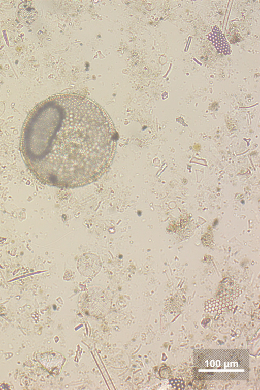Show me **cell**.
Segmentation results:
<instances>
[{
  "mask_svg": "<svg viewBox=\"0 0 260 390\" xmlns=\"http://www.w3.org/2000/svg\"><path fill=\"white\" fill-rule=\"evenodd\" d=\"M117 133L107 112L84 96L60 94L27 118L21 147L26 164L44 183L76 188L92 183L114 159Z\"/></svg>",
  "mask_w": 260,
  "mask_h": 390,
  "instance_id": "obj_1",
  "label": "cell"
},
{
  "mask_svg": "<svg viewBox=\"0 0 260 390\" xmlns=\"http://www.w3.org/2000/svg\"><path fill=\"white\" fill-rule=\"evenodd\" d=\"M80 305L85 314L94 317H103L110 310V297L103 287H89L83 292Z\"/></svg>",
  "mask_w": 260,
  "mask_h": 390,
  "instance_id": "obj_2",
  "label": "cell"
},
{
  "mask_svg": "<svg viewBox=\"0 0 260 390\" xmlns=\"http://www.w3.org/2000/svg\"><path fill=\"white\" fill-rule=\"evenodd\" d=\"M78 272L85 277H93L100 272L101 262L100 257L91 253L81 255L77 263Z\"/></svg>",
  "mask_w": 260,
  "mask_h": 390,
  "instance_id": "obj_3",
  "label": "cell"
},
{
  "mask_svg": "<svg viewBox=\"0 0 260 390\" xmlns=\"http://www.w3.org/2000/svg\"><path fill=\"white\" fill-rule=\"evenodd\" d=\"M208 39L211 42L217 51L225 55L232 53L230 45L224 34L217 25L214 26L208 35Z\"/></svg>",
  "mask_w": 260,
  "mask_h": 390,
  "instance_id": "obj_4",
  "label": "cell"
},
{
  "mask_svg": "<svg viewBox=\"0 0 260 390\" xmlns=\"http://www.w3.org/2000/svg\"><path fill=\"white\" fill-rule=\"evenodd\" d=\"M18 17L21 22L25 24H32L37 17V12L31 1H25L19 5Z\"/></svg>",
  "mask_w": 260,
  "mask_h": 390,
  "instance_id": "obj_5",
  "label": "cell"
},
{
  "mask_svg": "<svg viewBox=\"0 0 260 390\" xmlns=\"http://www.w3.org/2000/svg\"><path fill=\"white\" fill-rule=\"evenodd\" d=\"M239 286L229 278H226L221 282L219 286L218 295L223 299L229 298L232 301L237 298L241 291Z\"/></svg>",
  "mask_w": 260,
  "mask_h": 390,
  "instance_id": "obj_6",
  "label": "cell"
}]
</instances>
